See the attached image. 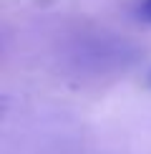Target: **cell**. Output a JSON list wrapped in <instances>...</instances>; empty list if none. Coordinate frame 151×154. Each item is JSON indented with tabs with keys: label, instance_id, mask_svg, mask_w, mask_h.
<instances>
[{
	"label": "cell",
	"instance_id": "2",
	"mask_svg": "<svg viewBox=\"0 0 151 154\" xmlns=\"http://www.w3.org/2000/svg\"><path fill=\"white\" fill-rule=\"evenodd\" d=\"M146 86H149V88H151V71H149V73H146Z\"/></svg>",
	"mask_w": 151,
	"mask_h": 154
},
{
	"label": "cell",
	"instance_id": "1",
	"mask_svg": "<svg viewBox=\"0 0 151 154\" xmlns=\"http://www.w3.org/2000/svg\"><path fill=\"white\" fill-rule=\"evenodd\" d=\"M136 18L151 25V0H138V5H136Z\"/></svg>",
	"mask_w": 151,
	"mask_h": 154
}]
</instances>
